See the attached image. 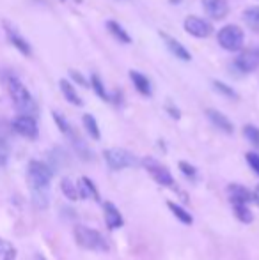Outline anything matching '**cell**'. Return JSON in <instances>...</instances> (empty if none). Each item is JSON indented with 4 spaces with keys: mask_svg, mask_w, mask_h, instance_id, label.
<instances>
[{
    "mask_svg": "<svg viewBox=\"0 0 259 260\" xmlns=\"http://www.w3.org/2000/svg\"><path fill=\"white\" fill-rule=\"evenodd\" d=\"M185 30L188 32L190 36H194L197 39H204V38H210L213 34V25L210 21H206L204 18L199 16H188L183 23Z\"/></svg>",
    "mask_w": 259,
    "mask_h": 260,
    "instance_id": "obj_6",
    "label": "cell"
},
{
    "mask_svg": "<svg viewBox=\"0 0 259 260\" xmlns=\"http://www.w3.org/2000/svg\"><path fill=\"white\" fill-rule=\"evenodd\" d=\"M13 129L16 131L18 135H21V137H25V138H31V140L38 138V135H39L36 119L32 115H23V113H20V115L13 120Z\"/></svg>",
    "mask_w": 259,
    "mask_h": 260,
    "instance_id": "obj_8",
    "label": "cell"
},
{
    "mask_svg": "<svg viewBox=\"0 0 259 260\" xmlns=\"http://www.w3.org/2000/svg\"><path fill=\"white\" fill-rule=\"evenodd\" d=\"M59 85H61V90H63V96L66 98V101H68V103H71V105H75V106H82L83 105L82 98L78 96L76 89L68 82V80H61Z\"/></svg>",
    "mask_w": 259,
    "mask_h": 260,
    "instance_id": "obj_19",
    "label": "cell"
},
{
    "mask_svg": "<svg viewBox=\"0 0 259 260\" xmlns=\"http://www.w3.org/2000/svg\"><path fill=\"white\" fill-rule=\"evenodd\" d=\"M235 214L242 223H250L254 219L252 211L247 207V204H235Z\"/></svg>",
    "mask_w": 259,
    "mask_h": 260,
    "instance_id": "obj_27",
    "label": "cell"
},
{
    "mask_svg": "<svg viewBox=\"0 0 259 260\" xmlns=\"http://www.w3.org/2000/svg\"><path fill=\"white\" fill-rule=\"evenodd\" d=\"M103 156L112 170H125V168H131L137 165V157L125 149H107Z\"/></svg>",
    "mask_w": 259,
    "mask_h": 260,
    "instance_id": "obj_5",
    "label": "cell"
},
{
    "mask_svg": "<svg viewBox=\"0 0 259 260\" xmlns=\"http://www.w3.org/2000/svg\"><path fill=\"white\" fill-rule=\"evenodd\" d=\"M170 4H172V6H178V4H181V0H169Z\"/></svg>",
    "mask_w": 259,
    "mask_h": 260,
    "instance_id": "obj_38",
    "label": "cell"
},
{
    "mask_svg": "<svg viewBox=\"0 0 259 260\" xmlns=\"http://www.w3.org/2000/svg\"><path fill=\"white\" fill-rule=\"evenodd\" d=\"M243 135H245V138L250 144L259 147V127L252 126V124H247V126L243 127Z\"/></svg>",
    "mask_w": 259,
    "mask_h": 260,
    "instance_id": "obj_30",
    "label": "cell"
},
{
    "mask_svg": "<svg viewBox=\"0 0 259 260\" xmlns=\"http://www.w3.org/2000/svg\"><path fill=\"white\" fill-rule=\"evenodd\" d=\"M7 89H9L11 100H13L18 112L23 113V115H32V117L36 115V112H38L36 101L32 100L31 92H28L27 87H25L20 80L11 76V78L7 80Z\"/></svg>",
    "mask_w": 259,
    "mask_h": 260,
    "instance_id": "obj_1",
    "label": "cell"
},
{
    "mask_svg": "<svg viewBox=\"0 0 259 260\" xmlns=\"http://www.w3.org/2000/svg\"><path fill=\"white\" fill-rule=\"evenodd\" d=\"M160 36H162V38H163V41H165L167 48H169V52L172 53L174 57L180 58V60H183V62L192 60V55H190V52H188V50L185 48V46L181 45L180 41H176V39L170 38V36H167V34H162V32H160Z\"/></svg>",
    "mask_w": 259,
    "mask_h": 260,
    "instance_id": "obj_12",
    "label": "cell"
},
{
    "mask_svg": "<svg viewBox=\"0 0 259 260\" xmlns=\"http://www.w3.org/2000/svg\"><path fill=\"white\" fill-rule=\"evenodd\" d=\"M75 241L85 250H107V243L101 237V234L89 226H75Z\"/></svg>",
    "mask_w": 259,
    "mask_h": 260,
    "instance_id": "obj_4",
    "label": "cell"
},
{
    "mask_svg": "<svg viewBox=\"0 0 259 260\" xmlns=\"http://www.w3.org/2000/svg\"><path fill=\"white\" fill-rule=\"evenodd\" d=\"M252 199H254V202L259 206V184L256 186V189H254V193H252Z\"/></svg>",
    "mask_w": 259,
    "mask_h": 260,
    "instance_id": "obj_37",
    "label": "cell"
},
{
    "mask_svg": "<svg viewBox=\"0 0 259 260\" xmlns=\"http://www.w3.org/2000/svg\"><path fill=\"white\" fill-rule=\"evenodd\" d=\"M32 202L38 209L48 207V188H31Z\"/></svg>",
    "mask_w": 259,
    "mask_h": 260,
    "instance_id": "obj_21",
    "label": "cell"
},
{
    "mask_svg": "<svg viewBox=\"0 0 259 260\" xmlns=\"http://www.w3.org/2000/svg\"><path fill=\"white\" fill-rule=\"evenodd\" d=\"M142 165H144L146 170L151 174V177L155 179L158 184L162 186H170L172 184V175H170V172L167 170L163 165H160L158 161L155 159V157H144L142 159Z\"/></svg>",
    "mask_w": 259,
    "mask_h": 260,
    "instance_id": "obj_7",
    "label": "cell"
},
{
    "mask_svg": "<svg viewBox=\"0 0 259 260\" xmlns=\"http://www.w3.org/2000/svg\"><path fill=\"white\" fill-rule=\"evenodd\" d=\"M245 157H247V163L250 165V168L259 175V154H256V152H249Z\"/></svg>",
    "mask_w": 259,
    "mask_h": 260,
    "instance_id": "obj_34",
    "label": "cell"
},
{
    "mask_svg": "<svg viewBox=\"0 0 259 260\" xmlns=\"http://www.w3.org/2000/svg\"><path fill=\"white\" fill-rule=\"evenodd\" d=\"M61 189L69 200H78L80 199V191H78V186L71 181L69 177H64L61 181Z\"/></svg>",
    "mask_w": 259,
    "mask_h": 260,
    "instance_id": "obj_23",
    "label": "cell"
},
{
    "mask_svg": "<svg viewBox=\"0 0 259 260\" xmlns=\"http://www.w3.org/2000/svg\"><path fill=\"white\" fill-rule=\"evenodd\" d=\"M180 170L183 172L187 177H190V179H194L195 175H197V170H195L194 167H192L190 163H187V161H181V163H180Z\"/></svg>",
    "mask_w": 259,
    "mask_h": 260,
    "instance_id": "obj_33",
    "label": "cell"
},
{
    "mask_svg": "<svg viewBox=\"0 0 259 260\" xmlns=\"http://www.w3.org/2000/svg\"><path fill=\"white\" fill-rule=\"evenodd\" d=\"M53 170L46 163L38 159H32L27 168V177L28 186L31 188H48L50 181H52Z\"/></svg>",
    "mask_w": 259,
    "mask_h": 260,
    "instance_id": "obj_3",
    "label": "cell"
},
{
    "mask_svg": "<svg viewBox=\"0 0 259 260\" xmlns=\"http://www.w3.org/2000/svg\"><path fill=\"white\" fill-rule=\"evenodd\" d=\"M6 34H7V39L11 41V45L14 46L16 50H20L23 55H31L32 53V50H31V45H28L27 41H25L23 38H21L20 34H18V30L16 28H13L9 23H6Z\"/></svg>",
    "mask_w": 259,
    "mask_h": 260,
    "instance_id": "obj_13",
    "label": "cell"
},
{
    "mask_svg": "<svg viewBox=\"0 0 259 260\" xmlns=\"http://www.w3.org/2000/svg\"><path fill=\"white\" fill-rule=\"evenodd\" d=\"M71 137V140H73V147H75V151H76V154H78L82 159H91L93 157V154H91V151L87 149V145H85V142L82 140V138L78 137V135H75V133H71L69 135Z\"/></svg>",
    "mask_w": 259,
    "mask_h": 260,
    "instance_id": "obj_24",
    "label": "cell"
},
{
    "mask_svg": "<svg viewBox=\"0 0 259 260\" xmlns=\"http://www.w3.org/2000/svg\"><path fill=\"white\" fill-rule=\"evenodd\" d=\"M78 191H80V199H93V200H100V193H98L94 182L89 177H82L78 182Z\"/></svg>",
    "mask_w": 259,
    "mask_h": 260,
    "instance_id": "obj_17",
    "label": "cell"
},
{
    "mask_svg": "<svg viewBox=\"0 0 259 260\" xmlns=\"http://www.w3.org/2000/svg\"><path fill=\"white\" fill-rule=\"evenodd\" d=\"M82 122H83V127H85V131L89 133V137L94 138V140H100V127H98L96 119H94L91 113H85V115L82 117Z\"/></svg>",
    "mask_w": 259,
    "mask_h": 260,
    "instance_id": "obj_22",
    "label": "cell"
},
{
    "mask_svg": "<svg viewBox=\"0 0 259 260\" xmlns=\"http://www.w3.org/2000/svg\"><path fill=\"white\" fill-rule=\"evenodd\" d=\"M213 89L217 90V92H220L222 96L229 98V100H238V94H236V90L233 89V87L225 85L224 82H218V80H213Z\"/></svg>",
    "mask_w": 259,
    "mask_h": 260,
    "instance_id": "obj_28",
    "label": "cell"
},
{
    "mask_svg": "<svg viewBox=\"0 0 259 260\" xmlns=\"http://www.w3.org/2000/svg\"><path fill=\"white\" fill-rule=\"evenodd\" d=\"M229 197H231L233 204H247L252 200V193L240 184H231L229 186Z\"/></svg>",
    "mask_w": 259,
    "mask_h": 260,
    "instance_id": "obj_16",
    "label": "cell"
},
{
    "mask_svg": "<svg viewBox=\"0 0 259 260\" xmlns=\"http://www.w3.org/2000/svg\"><path fill=\"white\" fill-rule=\"evenodd\" d=\"M36 258H38V260H45V258H43V257H39V255H38V257H36Z\"/></svg>",
    "mask_w": 259,
    "mask_h": 260,
    "instance_id": "obj_39",
    "label": "cell"
},
{
    "mask_svg": "<svg viewBox=\"0 0 259 260\" xmlns=\"http://www.w3.org/2000/svg\"><path fill=\"white\" fill-rule=\"evenodd\" d=\"M203 9L211 20H224L229 14L227 0H203Z\"/></svg>",
    "mask_w": 259,
    "mask_h": 260,
    "instance_id": "obj_10",
    "label": "cell"
},
{
    "mask_svg": "<svg viewBox=\"0 0 259 260\" xmlns=\"http://www.w3.org/2000/svg\"><path fill=\"white\" fill-rule=\"evenodd\" d=\"M218 45L225 50V52H238L243 48L245 43V34L238 25H225L218 30Z\"/></svg>",
    "mask_w": 259,
    "mask_h": 260,
    "instance_id": "obj_2",
    "label": "cell"
},
{
    "mask_svg": "<svg viewBox=\"0 0 259 260\" xmlns=\"http://www.w3.org/2000/svg\"><path fill=\"white\" fill-rule=\"evenodd\" d=\"M69 75H71V78L75 80L76 83H80L82 87H87V82H85V78H83L82 75H80L78 71H69Z\"/></svg>",
    "mask_w": 259,
    "mask_h": 260,
    "instance_id": "obj_35",
    "label": "cell"
},
{
    "mask_svg": "<svg viewBox=\"0 0 259 260\" xmlns=\"http://www.w3.org/2000/svg\"><path fill=\"white\" fill-rule=\"evenodd\" d=\"M243 21L247 23V27L252 28L254 32H259V6L247 7L243 11Z\"/></svg>",
    "mask_w": 259,
    "mask_h": 260,
    "instance_id": "obj_20",
    "label": "cell"
},
{
    "mask_svg": "<svg viewBox=\"0 0 259 260\" xmlns=\"http://www.w3.org/2000/svg\"><path fill=\"white\" fill-rule=\"evenodd\" d=\"M91 87H93V90L96 92V96L100 98V100H103V101H112L110 94L107 92V89H105L103 82H101L100 76H98V75H93V76H91Z\"/></svg>",
    "mask_w": 259,
    "mask_h": 260,
    "instance_id": "obj_25",
    "label": "cell"
},
{
    "mask_svg": "<svg viewBox=\"0 0 259 260\" xmlns=\"http://www.w3.org/2000/svg\"><path fill=\"white\" fill-rule=\"evenodd\" d=\"M167 112H169L170 113V117H174V119H180V110H178V108H174V106L172 105H167Z\"/></svg>",
    "mask_w": 259,
    "mask_h": 260,
    "instance_id": "obj_36",
    "label": "cell"
},
{
    "mask_svg": "<svg viewBox=\"0 0 259 260\" xmlns=\"http://www.w3.org/2000/svg\"><path fill=\"white\" fill-rule=\"evenodd\" d=\"M130 80L133 83V87L142 94V96H151L153 94V89H151V82L148 80V76L142 75L140 71H130Z\"/></svg>",
    "mask_w": 259,
    "mask_h": 260,
    "instance_id": "obj_14",
    "label": "cell"
},
{
    "mask_svg": "<svg viewBox=\"0 0 259 260\" xmlns=\"http://www.w3.org/2000/svg\"><path fill=\"white\" fill-rule=\"evenodd\" d=\"M105 221H107V225H108V229H119V226L123 225V216H121V212L116 209V206L112 202H105Z\"/></svg>",
    "mask_w": 259,
    "mask_h": 260,
    "instance_id": "obj_15",
    "label": "cell"
},
{
    "mask_svg": "<svg viewBox=\"0 0 259 260\" xmlns=\"http://www.w3.org/2000/svg\"><path fill=\"white\" fill-rule=\"evenodd\" d=\"M167 206H169L170 212H172V214L176 216L181 223H185V225H192V216L188 214L183 207H180L178 204H174V202H167Z\"/></svg>",
    "mask_w": 259,
    "mask_h": 260,
    "instance_id": "obj_26",
    "label": "cell"
},
{
    "mask_svg": "<svg viewBox=\"0 0 259 260\" xmlns=\"http://www.w3.org/2000/svg\"><path fill=\"white\" fill-rule=\"evenodd\" d=\"M16 258V250L11 243L0 239V260H14Z\"/></svg>",
    "mask_w": 259,
    "mask_h": 260,
    "instance_id": "obj_29",
    "label": "cell"
},
{
    "mask_svg": "<svg viewBox=\"0 0 259 260\" xmlns=\"http://www.w3.org/2000/svg\"><path fill=\"white\" fill-rule=\"evenodd\" d=\"M107 30L110 32V34L114 36V38L118 39L119 43H123V45H130V43H131L130 34L125 30V27H123L121 23H118V21L108 20L107 21Z\"/></svg>",
    "mask_w": 259,
    "mask_h": 260,
    "instance_id": "obj_18",
    "label": "cell"
},
{
    "mask_svg": "<svg viewBox=\"0 0 259 260\" xmlns=\"http://www.w3.org/2000/svg\"><path fill=\"white\" fill-rule=\"evenodd\" d=\"M206 115H208V119L211 120V124H213L215 127H218L220 131H224V133L231 135L233 131H235V127H233V122H231V120H229L227 117H225L222 112H218V110L208 108V110H206Z\"/></svg>",
    "mask_w": 259,
    "mask_h": 260,
    "instance_id": "obj_11",
    "label": "cell"
},
{
    "mask_svg": "<svg viewBox=\"0 0 259 260\" xmlns=\"http://www.w3.org/2000/svg\"><path fill=\"white\" fill-rule=\"evenodd\" d=\"M7 159H9V145L4 138H0V167H4Z\"/></svg>",
    "mask_w": 259,
    "mask_h": 260,
    "instance_id": "obj_32",
    "label": "cell"
},
{
    "mask_svg": "<svg viewBox=\"0 0 259 260\" xmlns=\"http://www.w3.org/2000/svg\"><path fill=\"white\" fill-rule=\"evenodd\" d=\"M52 115H53V120H55L57 127H59V129L63 131L64 135H68V137H69V135L73 133V129H71V126H69V122H68V120H66L64 117L61 115V113H57V112H53Z\"/></svg>",
    "mask_w": 259,
    "mask_h": 260,
    "instance_id": "obj_31",
    "label": "cell"
},
{
    "mask_svg": "<svg viewBox=\"0 0 259 260\" xmlns=\"http://www.w3.org/2000/svg\"><path fill=\"white\" fill-rule=\"evenodd\" d=\"M235 68L240 73H252L259 68V48H247L235 60Z\"/></svg>",
    "mask_w": 259,
    "mask_h": 260,
    "instance_id": "obj_9",
    "label": "cell"
}]
</instances>
